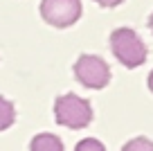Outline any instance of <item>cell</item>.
<instances>
[{"instance_id": "1", "label": "cell", "mask_w": 153, "mask_h": 151, "mask_svg": "<svg viewBox=\"0 0 153 151\" xmlns=\"http://www.w3.org/2000/svg\"><path fill=\"white\" fill-rule=\"evenodd\" d=\"M110 50L115 59L126 68H140L146 61V45L131 27H117L110 34Z\"/></svg>"}, {"instance_id": "2", "label": "cell", "mask_w": 153, "mask_h": 151, "mask_svg": "<svg viewBox=\"0 0 153 151\" xmlns=\"http://www.w3.org/2000/svg\"><path fill=\"white\" fill-rule=\"evenodd\" d=\"M54 115L61 126L68 129H86L92 122V106L83 97L74 93H68L56 97L54 102Z\"/></svg>"}, {"instance_id": "3", "label": "cell", "mask_w": 153, "mask_h": 151, "mask_svg": "<svg viewBox=\"0 0 153 151\" xmlns=\"http://www.w3.org/2000/svg\"><path fill=\"white\" fill-rule=\"evenodd\" d=\"M74 77L86 88L101 90L110 81V66L97 54H81L74 63Z\"/></svg>"}, {"instance_id": "4", "label": "cell", "mask_w": 153, "mask_h": 151, "mask_svg": "<svg viewBox=\"0 0 153 151\" xmlns=\"http://www.w3.org/2000/svg\"><path fill=\"white\" fill-rule=\"evenodd\" d=\"M41 16L48 25L65 29L81 16V0H41Z\"/></svg>"}, {"instance_id": "5", "label": "cell", "mask_w": 153, "mask_h": 151, "mask_svg": "<svg viewBox=\"0 0 153 151\" xmlns=\"http://www.w3.org/2000/svg\"><path fill=\"white\" fill-rule=\"evenodd\" d=\"M29 151H63V142L54 133H38L29 142Z\"/></svg>"}, {"instance_id": "6", "label": "cell", "mask_w": 153, "mask_h": 151, "mask_svg": "<svg viewBox=\"0 0 153 151\" xmlns=\"http://www.w3.org/2000/svg\"><path fill=\"white\" fill-rule=\"evenodd\" d=\"M16 120V108L9 99L0 97V131H7V129L14 124Z\"/></svg>"}, {"instance_id": "7", "label": "cell", "mask_w": 153, "mask_h": 151, "mask_svg": "<svg viewBox=\"0 0 153 151\" xmlns=\"http://www.w3.org/2000/svg\"><path fill=\"white\" fill-rule=\"evenodd\" d=\"M122 151H153V142L149 140V138H133L131 142H126L124 147H122Z\"/></svg>"}, {"instance_id": "8", "label": "cell", "mask_w": 153, "mask_h": 151, "mask_svg": "<svg viewBox=\"0 0 153 151\" xmlns=\"http://www.w3.org/2000/svg\"><path fill=\"white\" fill-rule=\"evenodd\" d=\"M74 151H106V147L95 138H86V140H81L74 147Z\"/></svg>"}, {"instance_id": "9", "label": "cell", "mask_w": 153, "mask_h": 151, "mask_svg": "<svg viewBox=\"0 0 153 151\" xmlns=\"http://www.w3.org/2000/svg\"><path fill=\"white\" fill-rule=\"evenodd\" d=\"M97 5H101V7H117V5H122L124 0H95Z\"/></svg>"}, {"instance_id": "10", "label": "cell", "mask_w": 153, "mask_h": 151, "mask_svg": "<svg viewBox=\"0 0 153 151\" xmlns=\"http://www.w3.org/2000/svg\"><path fill=\"white\" fill-rule=\"evenodd\" d=\"M149 90L153 93V70H151V75H149Z\"/></svg>"}, {"instance_id": "11", "label": "cell", "mask_w": 153, "mask_h": 151, "mask_svg": "<svg viewBox=\"0 0 153 151\" xmlns=\"http://www.w3.org/2000/svg\"><path fill=\"white\" fill-rule=\"evenodd\" d=\"M149 27H151V32H153V14L149 16Z\"/></svg>"}]
</instances>
